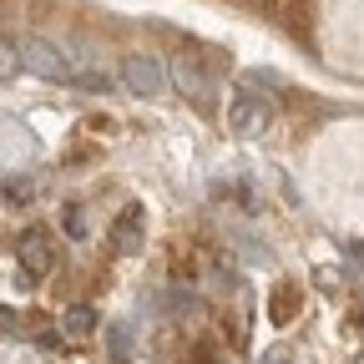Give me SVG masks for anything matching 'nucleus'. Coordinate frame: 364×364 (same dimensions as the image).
<instances>
[{"instance_id": "obj_1", "label": "nucleus", "mask_w": 364, "mask_h": 364, "mask_svg": "<svg viewBox=\"0 0 364 364\" xmlns=\"http://www.w3.org/2000/svg\"><path fill=\"white\" fill-rule=\"evenodd\" d=\"M127 81H132V91H142V97L162 91V71H157L147 56H127Z\"/></svg>"}, {"instance_id": "obj_2", "label": "nucleus", "mask_w": 364, "mask_h": 364, "mask_svg": "<svg viewBox=\"0 0 364 364\" xmlns=\"http://www.w3.org/2000/svg\"><path fill=\"white\" fill-rule=\"evenodd\" d=\"M294 314H299V284H279V294H273V324H289Z\"/></svg>"}, {"instance_id": "obj_3", "label": "nucleus", "mask_w": 364, "mask_h": 364, "mask_svg": "<svg viewBox=\"0 0 364 364\" xmlns=\"http://www.w3.org/2000/svg\"><path fill=\"white\" fill-rule=\"evenodd\" d=\"M136 218H142V213H136V208H127V213H122V218H117V228H112V238H117V243H122V238H132V233H136Z\"/></svg>"}, {"instance_id": "obj_4", "label": "nucleus", "mask_w": 364, "mask_h": 364, "mask_svg": "<svg viewBox=\"0 0 364 364\" xmlns=\"http://www.w3.org/2000/svg\"><path fill=\"white\" fill-rule=\"evenodd\" d=\"M66 329H71V334H86V329H91V314H86V309H76V314L66 318Z\"/></svg>"}, {"instance_id": "obj_5", "label": "nucleus", "mask_w": 364, "mask_h": 364, "mask_svg": "<svg viewBox=\"0 0 364 364\" xmlns=\"http://www.w3.org/2000/svg\"><path fill=\"white\" fill-rule=\"evenodd\" d=\"M0 76H16V61H11V46H0Z\"/></svg>"}]
</instances>
